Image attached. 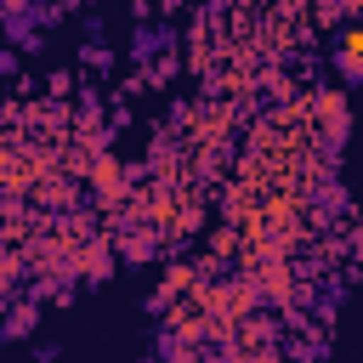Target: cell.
Instances as JSON below:
<instances>
[{
  "instance_id": "6da1fadb",
  "label": "cell",
  "mask_w": 363,
  "mask_h": 363,
  "mask_svg": "<svg viewBox=\"0 0 363 363\" xmlns=\"http://www.w3.org/2000/svg\"><path fill=\"white\" fill-rule=\"evenodd\" d=\"M346 62H352V68H363V28H352V34H346Z\"/></svg>"
}]
</instances>
